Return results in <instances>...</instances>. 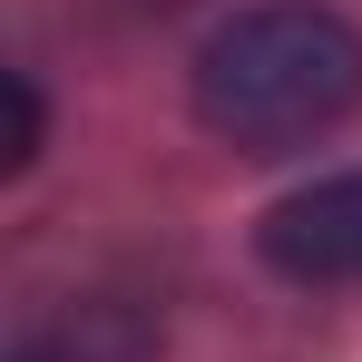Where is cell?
I'll return each mask as SVG.
<instances>
[{
	"label": "cell",
	"mask_w": 362,
	"mask_h": 362,
	"mask_svg": "<svg viewBox=\"0 0 362 362\" xmlns=\"http://www.w3.org/2000/svg\"><path fill=\"white\" fill-rule=\"evenodd\" d=\"M362 98V30L323 0H255L196 49V118L245 157H284Z\"/></svg>",
	"instance_id": "cell-1"
},
{
	"label": "cell",
	"mask_w": 362,
	"mask_h": 362,
	"mask_svg": "<svg viewBox=\"0 0 362 362\" xmlns=\"http://www.w3.org/2000/svg\"><path fill=\"white\" fill-rule=\"evenodd\" d=\"M157 353V323L127 313V303H69L59 323H40L10 362H147Z\"/></svg>",
	"instance_id": "cell-3"
},
{
	"label": "cell",
	"mask_w": 362,
	"mask_h": 362,
	"mask_svg": "<svg viewBox=\"0 0 362 362\" xmlns=\"http://www.w3.org/2000/svg\"><path fill=\"white\" fill-rule=\"evenodd\" d=\"M255 245H264V264L284 284H362V167H343L323 186H294L255 226Z\"/></svg>",
	"instance_id": "cell-2"
},
{
	"label": "cell",
	"mask_w": 362,
	"mask_h": 362,
	"mask_svg": "<svg viewBox=\"0 0 362 362\" xmlns=\"http://www.w3.org/2000/svg\"><path fill=\"white\" fill-rule=\"evenodd\" d=\"M10 167H30L40 157V98H30V78H10V147H0Z\"/></svg>",
	"instance_id": "cell-4"
}]
</instances>
